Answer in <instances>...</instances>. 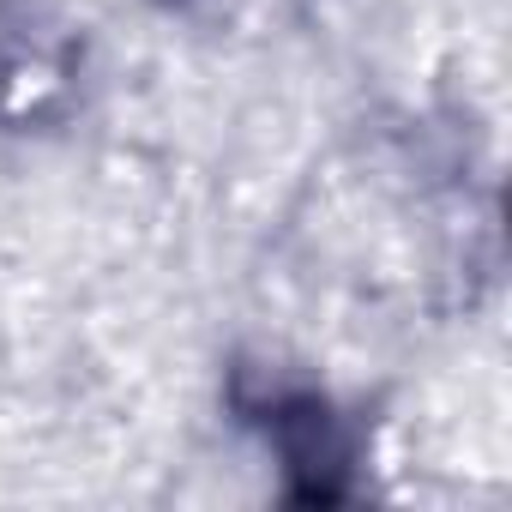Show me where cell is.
Returning a JSON list of instances; mask_svg holds the SVG:
<instances>
[]
</instances>
